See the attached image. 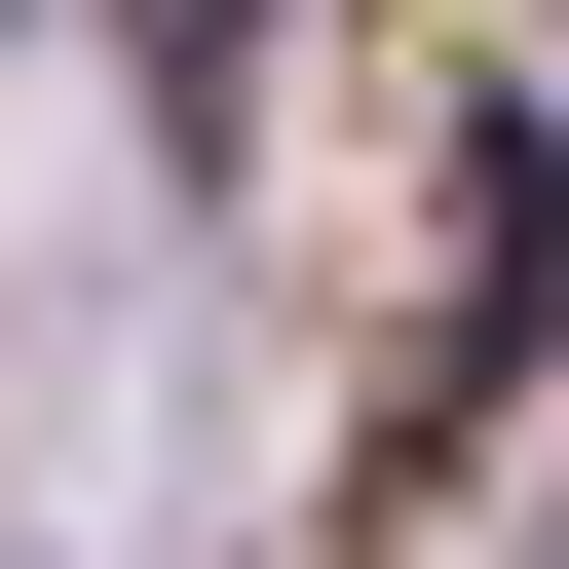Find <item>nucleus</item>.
Instances as JSON below:
<instances>
[{"label":"nucleus","mask_w":569,"mask_h":569,"mask_svg":"<svg viewBox=\"0 0 569 569\" xmlns=\"http://www.w3.org/2000/svg\"><path fill=\"white\" fill-rule=\"evenodd\" d=\"M228 77H266V0H152V114H228Z\"/></svg>","instance_id":"1"}]
</instances>
